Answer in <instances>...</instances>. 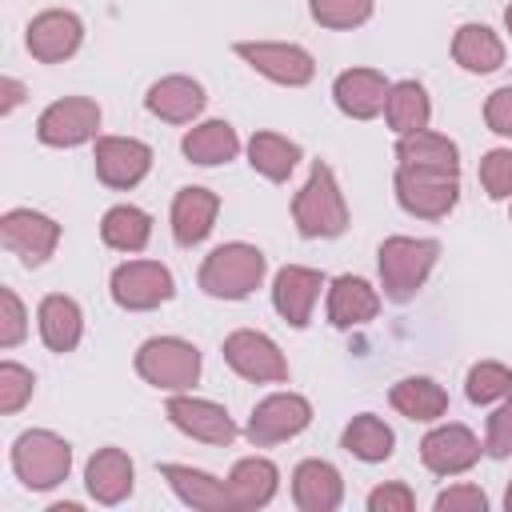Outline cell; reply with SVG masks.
Segmentation results:
<instances>
[{
    "label": "cell",
    "instance_id": "f546056e",
    "mask_svg": "<svg viewBox=\"0 0 512 512\" xmlns=\"http://www.w3.org/2000/svg\"><path fill=\"white\" fill-rule=\"evenodd\" d=\"M396 164L408 168H440V172H460V148L444 132L420 128L408 136H396Z\"/></svg>",
    "mask_w": 512,
    "mask_h": 512
},
{
    "label": "cell",
    "instance_id": "ee69618b",
    "mask_svg": "<svg viewBox=\"0 0 512 512\" xmlns=\"http://www.w3.org/2000/svg\"><path fill=\"white\" fill-rule=\"evenodd\" d=\"M24 96H28V88H24L16 76H4V80H0V112H4V116H12V112L24 104Z\"/></svg>",
    "mask_w": 512,
    "mask_h": 512
},
{
    "label": "cell",
    "instance_id": "7bdbcfd3",
    "mask_svg": "<svg viewBox=\"0 0 512 512\" xmlns=\"http://www.w3.org/2000/svg\"><path fill=\"white\" fill-rule=\"evenodd\" d=\"M484 124H488L496 136H508V140H512V84L496 88V92L484 100Z\"/></svg>",
    "mask_w": 512,
    "mask_h": 512
},
{
    "label": "cell",
    "instance_id": "6da1fadb",
    "mask_svg": "<svg viewBox=\"0 0 512 512\" xmlns=\"http://www.w3.org/2000/svg\"><path fill=\"white\" fill-rule=\"evenodd\" d=\"M292 220H296V232L304 240H332L348 228V200L340 192L332 164L312 160L304 188L292 196Z\"/></svg>",
    "mask_w": 512,
    "mask_h": 512
},
{
    "label": "cell",
    "instance_id": "d6a6232c",
    "mask_svg": "<svg viewBox=\"0 0 512 512\" xmlns=\"http://www.w3.org/2000/svg\"><path fill=\"white\" fill-rule=\"evenodd\" d=\"M384 120L396 136H408V132H420L428 128L432 120V100L424 92L420 80H396L388 88V104H384Z\"/></svg>",
    "mask_w": 512,
    "mask_h": 512
},
{
    "label": "cell",
    "instance_id": "f6af8a7d",
    "mask_svg": "<svg viewBox=\"0 0 512 512\" xmlns=\"http://www.w3.org/2000/svg\"><path fill=\"white\" fill-rule=\"evenodd\" d=\"M504 508L512 512V480H508V488H504Z\"/></svg>",
    "mask_w": 512,
    "mask_h": 512
},
{
    "label": "cell",
    "instance_id": "d4e9b609",
    "mask_svg": "<svg viewBox=\"0 0 512 512\" xmlns=\"http://www.w3.org/2000/svg\"><path fill=\"white\" fill-rule=\"evenodd\" d=\"M160 476L168 480V488L176 492L180 504H188L196 512H232L228 488L212 472L192 468V464H160Z\"/></svg>",
    "mask_w": 512,
    "mask_h": 512
},
{
    "label": "cell",
    "instance_id": "d6986e66",
    "mask_svg": "<svg viewBox=\"0 0 512 512\" xmlns=\"http://www.w3.org/2000/svg\"><path fill=\"white\" fill-rule=\"evenodd\" d=\"M388 76L376 68H344L332 80V100L352 120H376L388 104Z\"/></svg>",
    "mask_w": 512,
    "mask_h": 512
},
{
    "label": "cell",
    "instance_id": "8fae6325",
    "mask_svg": "<svg viewBox=\"0 0 512 512\" xmlns=\"http://www.w3.org/2000/svg\"><path fill=\"white\" fill-rule=\"evenodd\" d=\"M96 128H100V104L88 96L52 100L36 116V140L48 148H80V144L96 140Z\"/></svg>",
    "mask_w": 512,
    "mask_h": 512
},
{
    "label": "cell",
    "instance_id": "b9f144b4",
    "mask_svg": "<svg viewBox=\"0 0 512 512\" xmlns=\"http://www.w3.org/2000/svg\"><path fill=\"white\" fill-rule=\"evenodd\" d=\"M432 508L436 512H484L488 508V496L476 484H452V488H444L432 500Z\"/></svg>",
    "mask_w": 512,
    "mask_h": 512
},
{
    "label": "cell",
    "instance_id": "5bb4252c",
    "mask_svg": "<svg viewBox=\"0 0 512 512\" xmlns=\"http://www.w3.org/2000/svg\"><path fill=\"white\" fill-rule=\"evenodd\" d=\"M164 416L172 420V428H180L184 436L200 440V444H232L236 440V424L228 416L224 404L204 400V396H188V392H172L164 404Z\"/></svg>",
    "mask_w": 512,
    "mask_h": 512
},
{
    "label": "cell",
    "instance_id": "cb8c5ba5",
    "mask_svg": "<svg viewBox=\"0 0 512 512\" xmlns=\"http://www.w3.org/2000/svg\"><path fill=\"white\" fill-rule=\"evenodd\" d=\"M380 312V292L364 280V276H336L328 284V324L332 328H360L368 320H376Z\"/></svg>",
    "mask_w": 512,
    "mask_h": 512
},
{
    "label": "cell",
    "instance_id": "7402d4cb",
    "mask_svg": "<svg viewBox=\"0 0 512 512\" xmlns=\"http://www.w3.org/2000/svg\"><path fill=\"white\" fill-rule=\"evenodd\" d=\"M204 104H208V96H204L200 80L180 76V72L160 76V80L148 88V96H144V108H148L156 120H164V124H192V120L204 112Z\"/></svg>",
    "mask_w": 512,
    "mask_h": 512
},
{
    "label": "cell",
    "instance_id": "7a4b0ae2",
    "mask_svg": "<svg viewBox=\"0 0 512 512\" xmlns=\"http://www.w3.org/2000/svg\"><path fill=\"white\" fill-rule=\"evenodd\" d=\"M264 272H268V260L256 244L228 240V244H216L204 256V264L196 272V284L212 300H248L264 284Z\"/></svg>",
    "mask_w": 512,
    "mask_h": 512
},
{
    "label": "cell",
    "instance_id": "ab89813d",
    "mask_svg": "<svg viewBox=\"0 0 512 512\" xmlns=\"http://www.w3.org/2000/svg\"><path fill=\"white\" fill-rule=\"evenodd\" d=\"M484 452H488L492 460L512 456V396H504L500 408L488 416V428H484Z\"/></svg>",
    "mask_w": 512,
    "mask_h": 512
},
{
    "label": "cell",
    "instance_id": "8d00e7d4",
    "mask_svg": "<svg viewBox=\"0 0 512 512\" xmlns=\"http://www.w3.org/2000/svg\"><path fill=\"white\" fill-rule=\"evenodd\" d=\"M32 392H36L32 368H24V364H16V360H4V364H0V412H4V416H16V412L32 400Z\"/></svg>",
    "mask_w": 512,
    "mask_h": 512
},
{
    "label": "cell",
    "instance_id": "ffe728a7",
    "mask_svg": "<svg viewBox=\"0 0 512 512\" xmlns=\"http://www.w3.org/2000/svg\"><path fill=\"white\" fill-rule=\"evenodd\" d=\"M216 212H220V196L212 188H200V184H188L172 196V240L180 248H196L200 240H208V232L216 228Z\"/></svg>",
    "mask_w": 512,
    "mask_h": 512
},
{
    "label": "cell",
    "instance_id": "3957f363",
    "mask_svg": "<svg viewBox=\"0 0 512 512\" xmlns=\"http://www.w3.org/2000/svg\"><path fill=\"white\" fill-rule=\"evenodd\" d=\"M436 260H440V240H432V236H388L376 248V268H380L384 296L392 304H408L424 288Z\"/></svg>",
    "mask_w": 512,
    "mask_h": 512
},
{
    "label": "cell",
    "instance_id": "4fadbf2b",
    "mask_svg": "<svg viewBox=\"0 0 512 512\" xmlns=\"http://www.w3.org/2000/svg\"><path fill=\"white\" fill-rule=\"evenodd\" d=\"M92 164H96V180L104 188L128 192L152 172V148L136 136H96Z\"/></svg>",
    "mask_w": 512,
    "mask_h": 512
},
{
    "label": "cell",
    "instance_id": "277c9868",
    "mask_svg": "<svg viewBox=\"0 0 512 512\" xmlns=\"http://www.w3.org/2000/svg\"><path fill=\"white\" fill-rule=\"evenodd\" d=\"M12 472L28 492H48L72 472V444L48 428H28L12 440Z\"/></svg>",
    "mask_w": 512,
    "mask_h": 512
},
{
    "label": "cell",
    "instance_id": "7c38bea8",
    "mask_svg": "<svg viewBox=\"0 0 512 512\" xmlns=\"http://www.w3.org/2000/svg\"><path fill=\"white\" fill-rule=\"evenodd\" d=\"M0 240L12 256H20V264L40 268L60 244V224L36 208H8L0 216Z\"/></svg>",
    "mask_w": 512,
    "mask_h": 512
},
{
    "label": "cell",
    "instance_id": "4dcf8cb0",
    "mask_svg": "<svg viewBox=\"0 0 512 512\" xmlns=\"http://www.w3.org/2000/svg\"><path fill=\"white\" fill-rule=\"evenodd\" d=\"M300 156H304L300 144L288 140V136H280V132H252V140H248V164H252V172H260L272 184H284L296 172Z\"/></svg>",
    "mask_w": 512,
    "mask_h": 512
},
{
    "label": "cell",
    "instance_id": "9c48e42d",
    "mask_svg": "<svg viewBox=\"0 0 512 512\" xmlns=\"http://www.w3.org/2000/svg\"><path fill=\"white\" fill-rule=\"evenodd\" d=\"M308 424H312L308 396H300V392H272V396H264L252 408V416L244 424V440L252 448H272V444H284V440L300 436Z\"/></svg>",
    "mask_w": 512,
    "mask_h": 512
},
{
    "label": "cell",
    "instance_id": "60d3db41",
    "mask_svg": "<svg viewBox=\"0 0 512 512\" xmlns=\"http://www.w3.org/2000/svg\"><path fill=\"white\" fill-rule=\"evenodd\" d=\"M416 508V496L408 484L400 480H388V484H376L368 492V512H412Z\"/></svg>",
    "mask_w": 512,
    "mask_h": 512
},
{
    "label": "cell",
    "instance_id": "836d02e7",
    "mask_svg": "<svg viewBox=\"0 0 512 512\" xmlns=\"http://www.w3.org/2000/svg\"><path fill=\"white\" fill-rule=\"evenodd\" d=\"M100 240L108 248H116V252H128V256L144 252L148 240H152V216L144 208H136V204H116L100 220Z\"/></svg>",
    "mask_w": 512,
    "mask_h": 512
},
{
    "label": "cell",
    "instance_id": "2e32d148",
    "mask_svg": "<svg viewBox=\"0 0 512 512\" xmlns=\"http://www.w3.org/2000/svg\"><path fill=\"white\" fill-rule=\"evenodd\" d=\"M80 40H84V20L68 8H48V12L32 16L24 28V44L40 64H60V60L76 56Z\"/></svg>",
    "mask_w": 512,
    "mask_h": 512
},
{
    "label": "cell",
    "instance_id": "e0dca14e",
    "mask_svg": "<svg viewBox=\"0 0 512 512\" xmlns=\"http://www.w3.org/2000/svg\"><path fill=\"white\" fill-rule=\"evenodd\" d=\"M320 292H324V272H320V268L284 264V268L276 272V280H272V308L280 312L284 324L308 328Z\"/></svg>",
    "mask_w": 512,
    "mask_h": 512
},
{
    "label": "cell",
    "instance_id": "83f0119b",
    "mask_svg": "<svg viewBox=\"0 0 512 512\" xmlns=\"http://www.w3.org/2000/svg\"><path fill=\"white\" fill-rule=\"evenodd\" d=\"M388 404H392L400 416L416 420V424H436V420L448 412V392H444L432 376H404V380L392 384Z\"/></svg>",
    "mask_w": 512,
    "mask_h": 512
},
{
    "label": "cell",
    "instance_id": "f35d334b",
    "mask_svg": "<svg viewBox=\"0 0 512 512\" xmlns=\"http://www.w3.org/2000/svg\"><path fill=\"white\" fill-rule=\"evenodd\" d=\"M28 336V312L16 288H0V348H16Z\"/></svg>",
    "mask_w": 512,
    "mask_h": 512
},
{
    "label": "cell",
    "instance_id": "8992f818",
    "mask_svg": "<svg viewBox=\"0 0 512 512\" xmlns=\"http://www.w3.org/2000/svg\"><path fill=\"white\" fill-rule=\"evenodd\" d=\"M392 188H396V204L408 216H416V220H444L456 208V200H460V172L396 164Z\"/></svg>",
    "mask_w": 512,
    "mask_h": 512
},
{
    "label": "cell",
    "instance_id": "bcb514c9",
    "mask_svg": "<svg viewBox=\"0 0 512 512\" xmlns=\"http://www.w3.org/2000/svg\"><path fill=\"white\" fill-rule=\"evenodd\" d=\"M504 28H508V36H512V4L504 8Z\"/></svg>",
    "mask_w": 512,
    "mask_h": 512
},
{
    "label": "cell",
    "instance_id": "f1b7e54d",
    "mask_svg": "<svg viewBox=\"0 0 512 512\" xmlns=\"http://www.w3.org/2000/svg\"><path fill=\"white\" fill-rule=\"evenodd\" d=\"M452 60H456L464 72H476V76L496 72V68L504 64V40H500L488 24L468 20V24H460L456 36H452Z\"/></svg>",
    "mask_w": 512,
    "mask_h": 512
},
{
    "label": "cell",
    "instance_id": "7dc6e473",
    "mask_svg": "<svg viewBox=\"0 0 512 512\" xmlns=\"http://www.w3.org/2000/svg\"><path fill=\"white\" fill-rule=\"evenodd\" d=\"M508 216H512V208H508Z\"/></svg>",
    "mask_w": 512,
    "mask_h": 512
},
{
    "label": "cell",
    "instance_id": "d590c367",
    "mask_svg": "<svg viewBox=\"0 0 512 512\" xmlns=\"http://www.w3.org/2000/svg\"><path fill=\"white\" fill-rule=\"evenodd\" d=\"M372 8H376V0H308L312 20L320 28H332V32H348V28L368 24Z\"/></svg>",
    "mask_w": 512,
    "mask_h": 512
},
{
    "label": "cell",
    "instance_id": "484cf974",
    "mask_svg": "<svg viewBox=\"0 0 512 512\" xmlns=\"http://www.w3.org/2000/svg\"><path fill=\"white\" fill-rule=\"evenodd\" d=\"M36 324H40L44 348H48V352H60V356L72 352V348L80 344V336H84V312H80V304H76L72 296H64V292H48V296L40 300Z\"/></svg>",
    "mask_w": 512,
    "mask_h": 512
},
{
    "label": "cell",
    "instance_id": "1f68e13d",
    "mask_svg": "<svg viewBox=\"0 0 512 512\" xmlns=\"http://www.w3.org/2000/svg\"><path fill=\"white\" fill-rule=\"evenodd\" d=\"M340 444H344L348 456H356V460H364V464H384V460L392 456V448H396V432H392L380 416L360 412V416H352V420L344 424Z\"/></svg>",
    "mask_w": 512,
    "mask_h": 512
},
{
    "label": "cell",
    "instance_id": "e575fe53",
    "mask_svg": "<svg viewBox=\"0 0 512 512\" xmlns=\"http://www.w3.org/2000/svg\"><path fill=\"white\" fill-rule=\"evenodd\" d=\"M464 396L472 404H496L504 396H512V368L500 360H480L468 368L464 376Z\"/></svg>",
    "mask_w": 512,
    "mask_h": 512
},
{
    "label": "cell",
    "instance_id": "ac0fdd59",
    "mask_svg": "<svg viewBox=\"0 0 512 512\" xmlns=\"http://www.w3.org/2000/svg\"><path fill=\"white\" fill-rule=\"evenodd\" d=\"M84 488L96 504L112 508V504H124L136 488V464L124 448L108 444V448H96L88 468H84Z\"/></svg>",
    "mask_w": 512,
    "mask_h": 512
},
{
    "label": "cell",
    "instance_id": "5b68a950",
    "mask_svg": "<svg viewBox=\"0 0 512 512\" xmlns=\"http://www.w3.org/2000/svg\"><path fill=\"white\" fill-rule=\"evenodd\" d=\"M200 348L184 336H148L136 348V372L160 392H188L200 380Z\"/></svg>",
    "mask_w": 512,
    "mask_h": 512
},
{
    "label": "cell",
    "instance_id": "4316f807",
    "mask_svg": "<svg viewBox=\"0 0 512 512\" xmlns=\"http://www.w3.org/2000/svg\"><path fill=\"white\" fill-rule=\"evenodd\" d=\"M180 152H184L192 164H200V168H216V164L236 160L240 136H236V128H232L228 120H200V124H192V128L184 132Z\"/></svg>",
    "mask_w": 512,
    "mask_h": 512
},
{
    "label": "cell",
    "instance_id": "52a82bcc",
    "mask_svg": "<svg viewBox=\"0 0 512 512\" xmlns=\"http://www.w3.org/2000/svg\"><path fill=\"white\" fill-rule=\"evenodd\" d=\"M232 52L252 72H260L264 80L284 84V88H304L316 76V60H312V52L304 44H288V40H236Z\"/></svg>",
    "mask_w": 512,
    "mask_h": 512
},
{
    "label": "cell",
    "instance_id": "74e56055",
    "mask_svg": "<svg viewBox=\"0 0 512 512\" xmlns=\"http://www.w3.org/2000/svg\"><path fill=\"white\" fill-rule=\"evenodd\" d=\"M480 188L488 200H512V148H492L480 156Z\"/></svg>",
    "mask_w": 512,
    "mask_h": 512
},
{
    "label": "cell",
    "instance_id": "ba28073f",
    "mask_svg": "<svg viewBox=\"0 0 512 512\" xmlns=\"http://www.w3.org/2000/svg\"><path fill=\"white\" fill-rule=\"evenodd\" d=\"M108 292L124 312H152L176 296V280L160 260H124L112 268Z\"/></svg>",
    "mask_w": 512,
    "mask_h": 512
},
{
    "label": "cell",
    "instance_id": "30bf717a",
    "mask_svg": "<svg viewBox=\"0 0 512 512\" xmlns=\"http://www.w3.org/2000/svg\"><path fill=\"white\" fill-rule=\"evenodd\" d=\"M224 364L252 380V384H284L288 380V360L280 352V344L268 336V332H256V328H236L224 336Z\"/></svg>",
    "mask_w": 512,
    "mask_h": 512
},
{
    "label": "cell",
    "instance_id": "603a6c76",
    "mask_svg": "<svg viewBox=\"0 0 512 512\" xmlns=\"http://www.w3.org/2000/svg\"><path fill=\"white\" fill-rule=\"evenodd\" d=\"M344 500V476L328 460H300L292 472V504L300 512H336Z\"/></svg>",
    "mask_w": 512,
    "mask_h": 512
},
{
    "label": "cell",
    "instance_id": "9a60e30c",
    "mask_svg": "<svg viewBox=\"0 0 512 512\" xmlns=\"http://www.w3.org/2000/svg\"><path fill=\"white\" fill-rule=\"evenodd\" d=\"M480 452H484L480 436L468 424H456V420L436 424L420 440V460L432 476H460L480 460Z\"/></svg>",
    "mask_w": 512,
    "mask_h": 512
},
{
    "label": "cell",
    "instance_id": "44dd1931",
    "mask_svg": "<svg viewBox=\"0 0 512 512\" xmlns=\"http://www.w3.org/2000/svg\"><path fill=\"white\" fill-rule=\"evenodd\" d=\"M224 488H228L232 512L264 508V504H272V496H276V488H280V468H276L268 456H244V460H236L232 472L224 476Z\"/></svg>",
    "mask_w": 512,
    "mask_h": 512
}]
</instances>
